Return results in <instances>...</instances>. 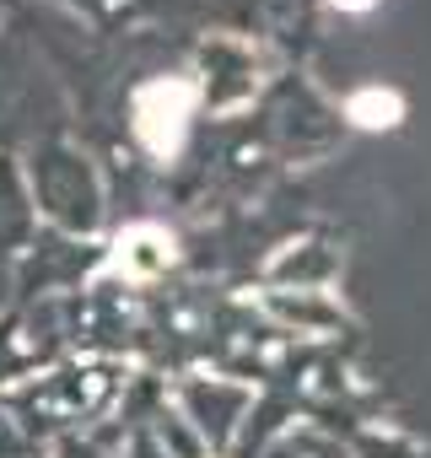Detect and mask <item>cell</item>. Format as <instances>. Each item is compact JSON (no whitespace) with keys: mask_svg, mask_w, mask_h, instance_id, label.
Here are the masks:
<instances>
[{"mask_svg":"<svg viewBox=\"0 0 431 458\" xmlns=\"http://www.w3.org/2000/svg\"><path fill=\"white\" fill-rule=\"evenodd\" d=\"M194 103H199V87L183 76H162V81H146L135 92V135L146 140L151 157H162V162L178 157Z\"/></svg>","mask_w":431,"mask_h":458,"instance_id":"obj_1","label":"cell"},{"mask_svg":"<svg viewBox=\"0 0 431 458\" xmlns=\"http://www.w3.org/2000/svg\"><path fill=\"white\" fill-rule=\"evenodd\" d=\"M345 114H351L361 130H393V124L404 119V103H399V92H388V87H361V92L345 103Z\"/></svg>","mask_w":431,"mask_h":458,"instance_id":"obj_3","label":"cell"},{"mask_svg":"<svg viewBox=\"0 0 431 458\" xmlns=\"http://www.w3.org/2000/svg\"><path fill=\"white\" fill-rule=\"evenodd\" d=\"M173 233H162V226H130V233H119L114 243V276H130V281H151L173 265Z\"/></svg>","mask_w":431,"mask_h":458,"instance_id":"obj_2","label":"cell"},{"mask_svg":"<svg viewBox=\"0 0 431 458\" xmlns=\"http://www.w3.org/2000/svg\"><path fill=\"white\" fill-rule=\"evenodd\" d=\"M334 6H340V12H372L377 0H334Z\"/></svg>","mask_w":431,"mask_h":458,"instance_id":"obj_4","label":"cell"}]
</instances>
